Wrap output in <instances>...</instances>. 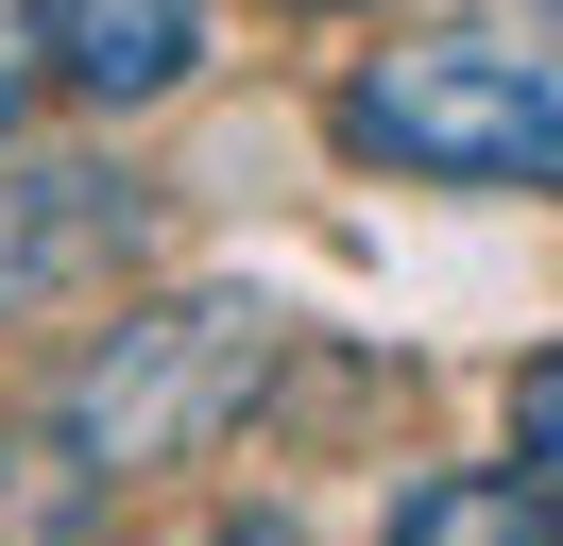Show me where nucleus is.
<instances>
[{"label": "nucleus", "mask_w": 563, "mask_h": 546, "mask_svg": "<svg viewBox=\"0 0 563 546\" xmlns=\"http://www.w3.org/2000/svg\"><path fill=\"white\" fill-rule=\"evenodd\" d=\"M206 68V0H52V86L69 102H172Z\"/></svg>", "instance_id": "nucleus-4"}, {"label": "nucleus", "mask_w": 563, "mask_h": 546, "mask_svg": "<svg viewBox=\"0 0 563 546\" xmlns=\"http://www.w3.org/2000/svg\"><path fill=\"white\" fill-rule=\"evenodd\" d=\"M52 86V0H0V120Z\"/></svg>", "instance_id": "nucleus-7"}, {"label": "nucleus", "mask_w": 563, "mask_h": 546, "mask_svg": "<svg viewBox=\"0 0 563 546\" xmlns=\"http://www.w3.org/2000/svg\"><path fill=\"white\" fill-rule=\"evenodd\" d=\"M0 546H18V529H0Z\"/></svg>", "instance_id": "nucleus-9"}, {"label": "nucleus", "mask_w": 563, "mask_h": 546, "mask_svg": "<svg viewBox=\"0 0 563 546\" xmlns=\"http://www.w3.org/2000/svg\"><path fill=\"white\" fill-rule=\"evenodd\" d=\"M376 546H563V495H547L529 461H444V478L393 495Z\"/></svg>", "instance_id": "nucleus-5"}, {"label": "nucleus", "mask_w": 563, "mask_h": 546, "mask_svg": "<svg viewBox=\"0 0 563 546\" xmlns=\"http://www.w3.org/2000/svg\"><path fill=\"white\" fill-rule=\"evenodd\" d=\"M512 461H529V478L563 495V341H547V359L512 375Z\"/></svg>", "instance_id": "nucleus-6"}, {"label": "nucleus", "mask_w": 563, "mask_h": 546, "mask_svg": "<svg viewBox=\"0 0 563 546\" xmlns=\"http://www.w3.org/2000/svg\"><path fill=\"white\" fill-rule=\"evenodd\" d=\"M274 18H393V0H274Z\"/></svg>", "instance_id": "nucleus-8"}, {"label": "nucleus", "mask_w": 563, "mask_h": 546, "mask_svg": "<svg viewBox=\"0 0 563 546\" xmlns=\"http://www.w3.org/2000/svg\"><path fill=\"white\" fill-rule=\"evenodd\" d=\"M154 239V188L103 154H35V171H0V325L52 291H103L120 256Z\"/></svg>", "instance_id": "nucleus-3"}, {"label": "nucleus", "mask_w": 563, "mask_h": 546, "mask_svg": "<svg viewBox=\"0 0 563 546\" xmlns=\"http://www.w3.org/2000/svg\"><path fill=\"white\" fill-rule=\"evenodd\" d=\"M290 359V307L274 291H172L137 325H103L52 393V461L69 478H154V461H206Z\"/></svg>", "instance_id": "nucleus-2"}, {"label": "nucleus", "mask_w": 563, "mask_h": 546, "mask_svg": "<svg viewBox=\"0 0 563 546\" xmlns=\"http://www.w3.org/2000/svg\"><path fill=\"white\" fill-rule=\"evenodd\" d=\"M342 154H376L393 188L563 205V0H427L342 68Z\"/></svg>", "instance_id": "nucleus-1"}]
</instances>
